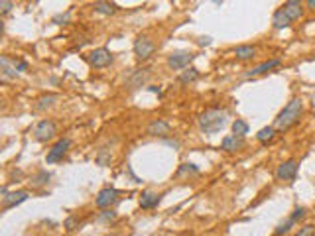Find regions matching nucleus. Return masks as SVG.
Wrapping results in <instances>:
<instances>
[{"label":"nucleus","mask_w":315,"mask_h":236,"mask_svg":"<svg viewBox=\"0 0 315 236\" xmlns=\"http://www.w3.org/2000/svg\"><path fill=\"white\" fill-rule=\"evenodd\" d=\"M94 159H96V163H98V165H102V167H104V165H110V161H112V153H110L106 148H100Z\"/></svg>","instance_id":"nucleus-28"},{"label":"nucleus","mask_w":315,"mask_h":236,"mask_svg":"<svg viewBox=\"0 0 315 236\" xmlns=\"http://www.w3.org/2000/svg\"><path fill=\"white\" fill-rule=\"evenodd\" d=\"M291 22H289V18L284 14V10L282 8H278L276 12H274V16H272V26L276 28V30H284V28H287Z\"/></svg>","instance_id":"nucleus-20"},{"label":"nucleus","mask_w":315,"mask_h":236,"mask_svg":"<svg viewBox=\"0 0 315 236\" xmlns=\"http://www.w3.org/2000/svg\"><path fill=\"white\" fill-rule=\"evenodd\" d=\"M49 179H51V173H49V171H45V169H39L35 175H32L30 185H32L33 189H39V187L47 185V183H49Z\"/></svg>","instance_id":"nucleus-19"},{"label":"nucleus","mask_w":315,"mask_h":236,"mask_svg":"<svg viewBox=\"0 0 315 236\" xmlns=\"http://www.w3.org/2000/svg\"><path fill=\"white\" fill-rule=\"evenodd\" d=\"M189 175H199V167L195 163H181L179 169L175 171L177 179H183V177H189Z\"/></svg>","instance_id":"nucleus-22"},{"label":"nucleus","mask_w":315,"mask_h":236,"mask_svg":"<svg viewBox=\"0 0 315 236\" xmlns=\"http://www.w3.org/2000/svg\"><path fill=\"white\" fill-rule=\"evenodd\" d=\"M295 236H315V224H303L297 228Z\"/></svg>","instance_id":"nucleus-29"},{"label":"nucleus","mask_w":315,"mask_h":236,"mask_svg":"<svg viewBox=\"0 0 315 236\" xmlns=\"http://www.w3.org/2000/svg\"><path fill=\"white\" fill-rule=\"evenodd\" d=\"M28 197H30V193L26 189H20V191H14V193H6L2 197V210H10V208L18 206L20 203L28 201Z\"/></svg>","instance_id":"nucleus-11"},{"label":"nucleus","mask_w":315,"mask_h":236,"mask_svg":"<svg viewBox=\"0 0 315 236\" xmlns=\"http://www.w3.org/2000/svg\"><path fill=\"white\" fill-rule=\"evenodd\" d=\"M297 169H299V161L297 159H285L278 165L276 169V179L278 181H293L297 177Z\"/></svg>","instance_id":"nucleus-7"},{"label":"nucleus","mask_w":315,"mask_h":236,"mask_svg":"<svg viewBox=\"0 0 315 236\" xmlns=\"http://www.w3.org/2000/svg\"><path fill=\"white\" fill-rule=\"evenodd\" d=\"M132 49H134V55H136V59H140V61H146V59H150L152 55H154V51H156V43L148 37V35H138L136 39H134V45H132Z\"/></svg>","instance_id":"nucleus-4"},{"label":"nucleus","mask_w":315,"mask_h":236,"mask_svg":"<svg viewBox=\"0 0 315 236\" xmlns=\"http://www.w3.org/2000/svg\"><path fill=\"white\" fill-rule=\"evenodd\" d=\"M87 61H89L91 67L102 69V67H108V65L112 63V53H110L106 47H96V49H93V51L89 53Z\"/></svg>","instance_id":"nucleus-8"},{"label":"nucleus","mask_w":315,"mask_h":236,"mask_svg":"<svg viewBox=\"0 0 315 236\" xmlns=\"http://www.w3.org/2000/svg\"><path fill=\"white\" fill-rule=\"evenodd\" d=\"M14 65H16V69H18V73H26V71L30 69V63H28L26 59H14Z\"/></svg>","instance_id":"nucleus-33"},{"label":"nucleus","mask_w":315,"mask_h":236,"mask_svg":"<svg viewBox=\"0 0 315 236\" xmlns=\"http://www.w3.org/2000/svg\"><path fill=\"white\" fill-rule=\"evenodd\" d=\"M289 218H291V220L297 224L301 218H305V208H303V206H295V208H293V212L289 214Z\"/></svg>","instance_id":"nucleus-31"},{"label":"nucleus","mask_w":315,"mask_h":236,"mask_svg":"<svg viewBox=\"0 0 315 236\" xmlns=\"http://www.w3.org/2000/svg\"><path fill=\"white\" fill-rule=\"evenodd\" d=\"M116 218V212L114 210H110V208H106L104 212H100L98 216H96V220L98 222H110V220H114Z\"/></svg>","instance_id":"nucleus-30"},{"label":"nucleus","mask_w":315,"mask_h":236,"mask_svg":"<svg viewBox=\"0 0 315 236\" xmlns=\"http://www.w3.org/2000/svg\"><path fill=\"white\" fill-rule=\"evenodd\" d=\"M118 191L114 189V187H104V189H100L98 191V195H96V199H94V205L98 206V208H110L116 201H118Z\"/></svg>","instance_id":"nucleus-10"},{"label":"nucleus","mask_w":315,"mask_h":236,"mask_svg":"<svg viewBox=\"0 0 315 236\" xmlns=\"http://www.w3.org/2000/svg\"><path fill=\"white\" fill-rule=\"evenodd\" d=\"M150 75H152V69L150 67H142V69H134L128 77H126V81H124V85L130 88V90H136V88H140L142 85H146L148 83V79H150Z\"/></svg>","instance_id":"nucleus-9"},{"label":"nucleus","mask_w":315,"mask_h":236,"mask_svg":"<svg viewBox=\"0 0 315 236\" xmlns=\"http://www.w3.org/2000/svg\"><path fill=\"white\" fill-rule=\"evenodd\" d=\"M69 148H71V138H59V140L51 146V149L47 151L45 161H47V163H57V161H61V159L65 157V153L69 151Z\"/></svg>","instance_id":"nucleus-6"},{"label":"nucleus","mask_w":315,"mask_h":236,"mask_svg":"<svg viewBox=\"0 0 315 236\" xmlns=\"http://www.w3.org/2000/svg\"><path fill=\"white\" fill-rule=\"evenodd\" d=\"M32 134H33V140H35V142L47 144V142H51V140L57 136V124H55L53 120H49V118L39 120V122L33 126Z\"/></svg>","instance_id":"nucleus-3"},{"label":"nucleus","mask_w":315,"mask_h":236,"mask_svg":"<svg viewBox=\"0 0 315 236\" xmlns=\"http://www.w3.org/2000/svg\"><path fill=\"white\" fill-rule=\"evenodd\" d=\"M65 228H67L69 232H73L75 228H79V218H77V216H69V218L65 220Z\"/></svg>","instance_id":"nucleus-34"},{"label":"nucleus","mask_w":315,"mask_h":236,"mask_svg":"<svg viewBox=\"0 0 315 236\" xmlns=\"http://www.w3.org/2000/svg\"><path fill=\"white\" fill-rule=\"evenodd\" d=\"M234 55H236V59H240V61H248V59H252V57L256 55V47H254V45H238V47L234 49Z\"/></svg>","instance_id":"nucleus-21"},{"label":"nucleus","mask_w":315,"mask_h":236,"mask_svg":"<svg viewBox=\"0 0 315 236\" xmlns=\"http://www.w3.org/2000/svg\"><path fill=\"white\" fill-rule=\"evenodd\" d=\"M69 18H71V14H69V12H65V14H57V16H53V24H57V26H65V24L69 22Z\"/></svg>","instance_id":"nucleus-32"},{"label":"nucleus","mask_w":315,"mask_h":236,"mask_svg":"<svg viewBox=\"0 0 315 236\" xmlns=\"http://www.w3.org/2000/svg\"><path fill=\"white\" fill-rule=\"evenodd\" d=\"M59 100V94H55V92H49V94H41L37 100H35V104H33V110L35 112H45L47 108H51L55 102Z\"/></svg>","instance_id":"nucleus-17"},{"label":"nucleus","mask_w":315,"mask_h":236,"mask_svg":"<svg viewBox=\"0 0 315 236\" xmlns=\"http://www.w3.org/2000/svg\"><path fill=\"white\" fill-rule=\"evenodd\" d=\"M274 134H276L274 126H264V128H260V130H258V134H256V140H258L260 144H268V142L274 138Z\"/></svg>","instance_id":"nucleus-26"},{"label":"nucleus","mask_w":315,"mask_h":236,"mask_svg":"<svg viewBox=\"0 0 315 236\" xmlns=\"http://www.w3.org/2000/svg\"><path fill=\"white\" fill-rule=\"evenodd\" d=\"M0 77H2V83L10 81V79H18V69L16 65L8 59V57H0Z\"/></svg>","instance_id":"nucleus-16"},{"label":"nucleus","mask_w":315,"mask_h":236,"mask_svg":"<svg viewBox=\"0 0 315 236\" xmlns=\"http://www.w3.org/2000/svg\"><path fill=\"white\" fill-rule=\"evenodd\" d=\"M150 90H152V92H158V94L161 92V88H159V87H156V85H152V87H150Z\"/></svg>","instance_id":"nucleus-37"},{"label":"nucleus","mask_w":315,"mask_h":236,"mask_svg":"<svg viewBox=\"0 0 315 236\" xmlns=\"http://www.w3.org/2000/svg\"><path fill=\"white\" fill-rule=\"evenodd\" d=\"M163 195H158V193H152V191H144L142 197H140V206L142 208H154L159 205Z\"/></svg>","instance_id":"nucleus-18"},{"label":"nucleus","mask_w":315,"mask_h":236,"mask_svg":"<svg viewBox=\"0 0 315 236\" xmlns=\"http://www.w3.org/2000/svg\"><path fill=\"white\" fill-rule=\"evenodd\" d=\"M12 8H14V2H8V0H2V2H0V14H2V16H6L8 12H12Z\"/></svg>","instance_id":"nucleus-35"},{"label":"nucleus","mask_w":315,"mask_h":236,"mask_svg":"<svg viewBox=\"0 0 315 236\" xmlns=\"http://www.w3.org/2000/svg\"><path fill=\"white\" fill-rule=\"evenodd\" d=\"M106 236H118V234H106Z\"/></svg>","instance_id":"nucleus-39"},{"label":"nucleus","mask_w":315,"mask_h":236,"mask_svg":"<svg viewBox=\"0 0 315 236\" xmlns=\"http://www.w3.org/2000/svg\"><path fill=\"white\" fill-rule=\"evenodd\" d=\"M293 226H295V222H293V220L287 216V218H285L282 224H278V226H276V230H274V236H284V234H287V232H289Z\"/></svg>","instance_id":"nucleus-27"},{"label":"nucleus","mask_w":315,"mask_h":236,"mask_svg":"<svg viewBox=\"0 0 315 236\" xmlns=\"http://www.w3.org/2000/svg\"><path fill=\"white\" fill-rule=\"evenodd\" d=\"M248 130H250V126H248V122H244L242 118H236V120L232 122V134H234V136L244 138V136L248 134Z\"/></svg>","instance_id":"nucleus-25"},{"label":"nucleus","mask_w":315,"mask_h":236,"mask_svg":"<svg viewBox=\"0 0 315 236\" xmlns=\"http://www.w3.org/2000/svg\"><path fill=\"white\" fill-rule=\"evenodd\" d=\"M169 130H171L169 122H165L161 118H156L146 126V134L152 136V138H165L169 134Z\"/></svg>","instance_id":"nucleus-12"},{"label":"nucleus","mask_w":315,"mask_h":236,"mask_svg":"<svg viewBox=\"0 0 315 236\" xmlns=\"http://www.w3.org/2000/svg\"><path fill=\"white\" fill-rule=\"evenodd\" d=\"M93 8H94V12L104 14V16H110V14H114L118 10V6L114 2H94Z\"/></svg>","instance_id":"nucleus-23"},{"label":"nucleus","mask_w":315,"mask_h":236,"mask_svg":"<svg viewBox=\"0 0 315 236\" xmlns=\"http://www.w3.org/2000/svg\"><path fill=\"white\" fill-rule=\"evenodd\" d=\"M280 65H282V61H280L278 57H274V59H266V61H262L260 65L252 67V69L246 73V77H258V75H264V73H268V71H272V69H276V67H280Z\"/></svg>","instance_id":"nucleus-15"},{"label":"nucleus","mask_w":315,"mask_h":236,"mask_svg":"<svg viewBox=\"0 0 315 236\" xmlns=\"http://www.w3.org/2000/svg\"><path fill=\"white\" fill-rule=\"evenodd\" d=\"M242 148H244V138L234 136V134L224 136L222 142H220V149H222V151H228V153H234V151H238V149H242Z\"/></svg>","instance_id":"nucleus-14"},{"label":"nucleus","mask_w":315,"mask_h":236,"mask_svg":"<svg viewBox=\"0 0 315 236\" xmlns=\"http://www.w3.org/2000/svg\"><path fill=\"white\" fill-rule=\"evenodd\" d=\"M197 43H199V45H209V43H211V37H199Z\"/></svg>","instance_id":"nucleus-36"},{"label":"nucleus","mask_w":315,"mask_h":236,"mask_svg":"<svg viewBox=\"0 0 315 236\" xmlns=\"http://www.w3.org/2000/svg\"><path fill=\"white\" fill-rule=\"evenodd\" d=\"M195 59V53L191 51H173L167 55V67L171 71H181V69H189V63Z\"/></svg>","instance_id":"nucleus-5"},{"label":"nucleus","mask_w":315,"mask_h":236,"mask_svg":"<svg viewBox=\"0 0 315 236\" xmlns=\"http://www.w3.org/2000/svg\"><path fill=\"white\" fill-rule=\"evenodd\" d=\"M305 4H307V6H309V8H311V10H315V0H307V2H305Z\"/></svg>","instance_id":"nucleus-38"},{"label":"nucleus","mask_w":315,"mask_h":236,"mask_svg":"<svg viewBox=\"0 0 315 236\" xmlns=\"http://www.w3.org/2000/svg\"><path fill=\"white\" fill-rule=\"evenodd\" d=\"M197 124H199V130L203 134H217L220 132L226 124H228V112L224 108H207L205 112L199 114L197 118Z\"/></svg>","instance_id":"nucleus-2"},{"label":"nucleus","mask_w":315,"mask_h":236,"mask_svg":"<svg viewBox=\"0 0 315 236\" xmlns=\"http://www.w3.org/2000/svg\"><path fill=\"white\" fill-rule=\"evenodd\" d=\"M177 79H179V83H183V85H187V83H193V81H197V79H199V71H197L195 67H189V69L181 71Z\"/></svg>","instance_id":"nucleus-24"},{"label":"nucleus","mask_w":315,"mask_h":236,"mask_svg":"<svg viewBox=\"0 0 315 236\" xmlns=\"http://www.w3.org/2000/svg\"><path fill=\"white\" fill-rule=\"evenodd\" d=\"M282 10L289 18V22H295V20H299L303 16V4L299 0H287V2H284Z\"/></svg>","instance_id":"nucleus-13"},{"label":"nucleus","mask_w":315,"mask_h":236,"mask_svg":"<svg viewBox=\"0 0 315 236\" xmlns=\"http://www.w3.org/2000/svg\"><path fill=\"white\" fill-rule=\"evenodd\" d=\"M301 114H303V100H301L299 96H293V98L280 110V114L276 116V120H274V130H276V132H285V130H289L291 126H295V124L299 122Z\"/></svg>","instance_id":"nucleus-1"}]
</instances>
